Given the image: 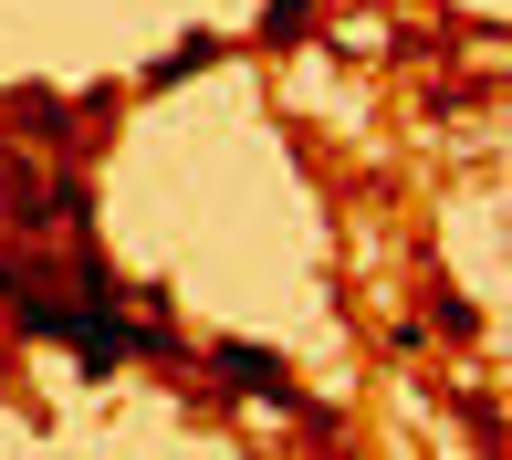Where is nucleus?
Returning a JSON list of instances; mask_svg holds the SVG:
<instances>
[{
    "instance_id": "nucleus-1",
    "label": "nucleus",
    "mask_w": 512,
    "mask_h": 460,
    "mask_svg": "<svg viewBox=\"0 0 512 460\" xmlns=\"http://www.w3.org/2000/svg\"><path fill=\"white\" fill-rule=\"evenodd\" d=\"M220 377H241L251 398H293V387H283V356H262V345H220Z\"/></svg>"
},
{
    "instance_id": "nucleus-2",
    "label": "nucleus",
    "mask_w": 512,
    "mask_h": 460,
    "mask_svg": "<svg viewBox=\"0 0 512 460\" xmlns=\"http://www.w3.org/2000/svg\"><path fill=\"white\" fill-rule=\"evenodd\" d=\"M209 53H220V42H209V32H189V42H178V53H168V63H157V84H178V74H199Z\"/></svg>"
}]
</instances>
